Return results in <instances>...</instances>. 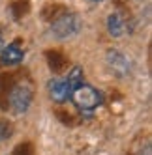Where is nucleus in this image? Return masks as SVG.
<instances>
[{
  "mask_svg": "<svg viewBox=\"0 0 152 155\" xmlns=\"http://www.w3.org/2000/svg\"><path fill=\"white\" fill-rule=\"evenodd\" d=\"M23 58H25V52H23V49H21L17 43L2 47V51H0V62H2L4 65H15Z\"/></svg>",
  "mask_w": 152,
  "mask_h": 155,
  "instance_id": "nucleus-5",
  "label": "nucleus"
},
{
  "mask_svg": "<svg viewBox=\"0 0 152 155\" xmlns=\"http://www.w3.org/2000/svg\"><path fill=\"white\" fill-rule=\"evenodd\" d=\"M77 30H79V19L75 15H64L62 19H58L57 23L53 25V34H55L58 39L70 38Z\"/></svg>",
  "mask_w": 152,
  "mask_h": 155,
  "instance_id": "nucleus-3",
  "label": "nucleus"
},
{
  "mask_svg": "<svg viewBox=\"0 0 152 155\" xmlns=\"http://www.w3.org/2000/svg\"><path fill=\"white\" fill-rule=\"evenodd\" d=\"M83 79H85V75H83V69H81V68H73V69L68 73L66 82H68V86L71 88V92H73L79 84H83Z\"/></svg>",
  "mask_w": 152,
  "mask_h": 155,
  "instance_id": "nucleus-7",
  "label": "nucleus"
},
{
  "mask_svg": "<svg viewBox=\"0 0 152 155\" xmlns=\"http://www.w3.org/2000/svg\"><path fill=\"white\" fill-rule=\"evenodd\" d=\"M2 47H4V36H2V32H0V51H2Z\"/></svg>",
  "mask_w": 152,
  "mask_h": 155,
  "instance_id": "nucleus-8",
  "label": "nucleus"
},
{
  "mask_svg": "<svg viewBox=\"0 0 152 155\" xmlns=\"http://www.w3.org/2000/svg\"><path fill=\"white\" fill-rule=\"evenodd\" d=\"M49 95L57 103L68 101L70 95H71V88L68 86L66 79H51L49 81Z\"/></svg>",
  "mask_w": 152,
  "mask_h": 155,
  "instance_id": "nucleus-4",
  "label": "nucleus"
},
{
  "mask_svg": "<svg viewBox=\"0 0 152 155\" xmlns=\"http://www.w3.org/2000/svg\"><path fill=\"white\" fill-rule=\"evenodd\" d=\"M70 99L75 103V107H77L79 110H94L98 105L102 103V94L98 92L94 86L83 82L71 92Z\"/></svg>",
  "mask_w": 152,
  "mask_h": 155,
  "instance_id": "nucleus-1",
  "label": "nucleus"
},
{
  "mask_svg": "<svg viewBox=\"0 0 152 155\" xmlns=\"http://www.w3.org/2000/svg\"><path fill=\"white\" fill-rule=\"evenodd\" d=\"M107 28H109V32H111L113 38H120L124 32H126L124 19L118 15V13H111L109 19H107Z\"/></svg>",
  "mask_w": 152,
  "mask_h": 155,
  "instance_id": "nucleus-6",
  "label": "nucleus"
},
{
  "mask_svg": "<svg viewBox=\"0 0 152 155\" xmlns=\"http://www.w3.org/2000/svg\"><path fill=\"white\" fill-rule=\"evenodd\" d=\"M32 101V92L26 84H19L17 88H13L12 95H9V105L15 114H23L26 112V108L30 107Z\"/></svg>",
  "mask_w": 152,
  "mask_h": 155,
  "instance_id": "nucleus-2",
  "label": "nucleus"
},
{
  "mask_svg": "<svg viewBox=\"0 0 152 155\" xmlns=\"http://www.w3.org/2000/svg\"><path fill=\"white\" fill-rule=\"evenodd\" d=\"M90 2H103V0H90Z\"/></svg>",
  "mask_w": 152,
  "mask_h": 155,
  "instance_id": "nucleus-9",
  "label": "nucleus"
}]
</instances>
